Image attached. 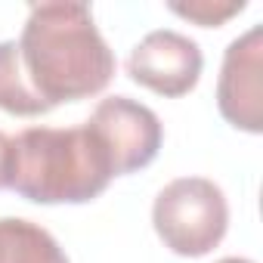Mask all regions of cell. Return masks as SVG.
<instances>
[{
	"label": "cell",
	"mask_w": 263,
	"mask_h": 263,
	"mask_svg": "<svg viewBox=\"0 0 263 263\" xmlns=\"http://www.w3.org/2000/svg\"><path fill=\"white\" fill-rule=\"evenodd\" d=\"M16 44L28 84L50 108L96 96L115 78V53L87 4H34Z\"/></svg>",
	"instance_id": "1"
},
{
	"label": "cell",
	"mask_w": 263,
	"mask_h": 263,
	"mask_svg": "<svg viewBox=\"0 0 263 263\" xmlns=\"http://www.w3.org/2000/svg\"><path fill=\"white\" fill-rule=\"evenodd\" d=\"M111 180V158L87 124L28 127L10 140L7 186L34 204H84Z\"/></svg>",
	"instance_id": "2"
},
{
	"label": "cell",
	"mask_w": 263,
	"mask_h": 263,
	"mask_svg": "<svg viewBox=\"0 0 263 263\" xmlns=\"http://www.w3.org/2000/svg\"><path fill=\"white\" fill-rule=\"evenodd\" d=\"M158 238L180 257H204L214 251L229 226V204L223 189L208 177H180L167 183L152 208Z\"/></svg>",
	"instance_id": "3"
},
{
	"label": "cell",
	"mask_w": 263,
	"mask_h": 263,
	"mask_svg": "<svg viewBox=\"0 0 263 263\" xmlns=\"http://www.w3.org/2000/svg\"><path fill=\"white\" fill-rule=\"evenodd\" d=\"M87 127L105 146L111 167H115V177L149 167L161 149V140H164V127H161L158 115L149 105L130 99V96L102 99L93 108Z\"/></svg>",
	"instance_id": "4"
},
{
	"label": "cell",
	"mask_w": 263,
	"mask_h": 263,
	"mask_svg": "<svg viewBox=\"0 0 263 263\" xmlns=\"http://www.w3.org/2000/svg\"><path fill=\"white\" fill-rule=\"evenodd\" d=\"M220 115L248 134H263V28L254 25L226 47L217 81Z\"/></svg>",
	"instance_id": "5"
},
{
	"label": "cell",
	"mask_w": 263,
	"mask_h": 263,
	"mask_svg": "<svg viewBox=\"0 0 263 263\" xmlns=\"http://www.w3.org/2000/svg\"><path fill=\"white\" fill-rule=\"evenodd\" d=\"M204 68L201 47L171 28L149 31L127 59V74L158 96H186Z\"/></svg>",
	"instance_id": "6"
},
{
	"label": "cell",
	"mask_w": 263,
	"mask_h": 263,
	"mask_svg": "<svg viewBox=\"0 0 263 263\" xmlns=\"http://www.w3.org/2000/svg\"><path fill=\"white\" fill-rule=\"evenodd\" d=\"M0 263H68V257L44 226L19 217H4L0 220Z\"/></svg>",
	"instance_id": "7"
},
{
	"label": "cell",
	"mask_w": 263,
	"mask_h": 263,
	"mask_svg": "<svg viewBox=\"0 0 263 263\" xmlns=\"http://www.w3.org/2000/svg\"><path fill=\"white\" fill-rule=\"evenodd\" d=\"M0 108L22 118L50 111V105L34 93V87L25 78L16 41H0Z\"/></svg>",
	"instance_id": "8"
},
{
	"label": "cell",
	"mask_w": 263,
	"mask_h": 263,
	"mask_svg": "<svg viewBox=\"0 0 263 263\" xmlns=\"http://www.w3.org/2000/svg\"><path fill=\"white\" fill-rule=\"evenodd\" d=\"M171 10H174L177 16H183V19L201 25V28H217V25H223L229 16H235V13L245 10V0H235V4H217V0L211 4V0H192V4H171Z\"/></svg>",
	"instance_id": "9"
},
{
	"label": "cell",
	"mask_w": 263,
	"mask_h": 263,
	"mask_svg": "<svg viewBox=\"0 0 263 263\" xmlns=\"http://www.w3.org/2000/svg\"><path fill=\"white\" fill-rule=\"evenodd\" d=\"M7 158H10V137L0 134V189L7 186Z\"/></svg>",
	"instance_id": "10"
},
{
	"label": "cell",
	"mask_w": 263,
	"mask_h": 263,
	"mask_svg": "<svg viewBox=\"0 0 263 263\" xmlns=\"http://www.w3.org/2000/svg\"><path fill=\"white\" fill-rule=\"evenodd\" d=\"M217 263H254V260H245V257H223V260H217Z\"/></svg>",
	"instance_id": "11"
}]
</instances>
